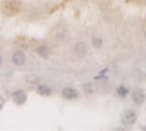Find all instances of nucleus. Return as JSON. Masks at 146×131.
Segmentation results:
<instances>
[{"label": "nucleus", "instance_id": "1", "mask_svg": "<svg viewBox=\"0 0 146 131\" xmlns=\"http://www.w3.org/2000/svg\"><path fill=\"white\" fill-rule=\"evenodd\" d=\"M137 122V112L135 109H126L121 115V124L123 127H133Z\"/></svg>", "mask_w": 146, "mask_h": 131}, {"label": "nucleus", "instance_id": "2", "mask_svg": "<svg viewBox=\"0 0 146 131\" xmlns=\"http://www.w3.org/2000/svg\"><path fill=\"white\" fill-rule=\"evenodd\" d=\"M130 98H131V101H133L135 105H143L145 101H146V93H145L143 89L137 88V89L130 92Z\"/></svg>", "mask_w": 146, "mask_h": 131}, {"label": "nucleus", "instance_id": "3", "mask_svg": "<svg viewBox=\"0 0 146 131\" xmlns=\"http://www.w3.org/2000/svg\"><path fill=\"white\" fill-rule=\"evenodd\" d=\"M79 96H80V92L78 89H75V88L67 86V88H64L62 90V98L66 99V101H76Z\"/></svg>", "mask_w": 146, "mask_h": 131}, {"label": "nucleus", "instance_id": "4", "mask_svg": "<svg viewBox=\"0 0 146 131\" xmlns=\"http://www.w3.org/2000/svg\"><path fill=\"white\" fill-rule=\"evenodd\" d=\"M12 63H13L15 66H18V67L25 66V63H27V54L23 53L22 50L13 51V54H12Z\"/></svg>", "mask_w": 146, "mask_h": 131}, {"label": "nucleus", "instance_id": "5", "mask_svg": "<svg viewBox=\"0 0 146 131\" xmlns=\"http://www.w3.org/2000/svg\"><path fill=\"white\" fill-rule=\"evenodd\" d=\"M73 51H75V54H76V57H79V58H85L88 55V53H89V50H88V44H85V42H76L75 44V48H73Z\"/></svg>", "mask_w": 146, "mask_h": 131}, {"label": "nucleus", "instance_id": "6", "mask_svg": "<svg viewBox=\"0 0 146 131\" xmlns=\"http://www.w3.org/2000/svg\"><path fill=\"white\" fill-rule=\"evenodd\" d=\"M12 99H13V102L16 105H23V103H27L28 95H27L25 90H16V92H13V95H12Z\"/></svg>", "mask_w": 146, "mask_h": 131}, {"label": "nucleus", "instance_id": "7", "mask_svg": "<svg viewBox=\"0 0 146 131\" xmlns=\"http://www.w3.org/2000/svg\"><path fill=\"white\" fill-rule=\"evenodd\" d=\"M35 89H36V92H38L41 96H51L53 95V89L48 85H45V83H38V86H36Z\"/></svg>", "mask_w": 146, "mask_h": 131}, {"label": "nucleus", "instance_id": "8", "mask_svg": "<svg viewBox=\"0 0 146 131\" xmlns=\"http://www.w3.org/2000/svg\"><path fill=\"white\" fill-rule=\"evenodd\" d=\"M102 45H104L102 37H100V35H92V37H91V47H92V48L100 50V48H102Z\"/></svg>", "mask_w": 146, "mask_h": 131}, {"label": "nucleus", "instance_id": "9", "mask_svg": "<svg viewBox=\"0 0 146 131\" xmlns=\"http://www.w3.org/2000/svg\"><path fill=\"white\" fill-rule=\"evenodd\" d=\"M36 53H38V55L41 58H48L51 55V48L48 45H40L38 48H36Z\"/></svg>", "mask_w": 146, "mask_h": 131}, {"label": "nucleus", "instance_id": "10", "mask_svg": "<svg viewBox=\"0 0 146 131\" xmlns=\"http://www.w3.org/2000/svg\"><path fill=\"white\" fill-rule=\"evenodd\" d=\"M115 93H117V96L118 98H127L129 95H130V90H129V88L127 86H123V85H120V86H117V89H115Z\"/></svg>", "mask_w": 146, "mask_h": 131}, {"label": "nucleus", "instance_id": "11", "mask_svg": "<svg viewBox=\"0 0 146 131\" xmlns=\"http://www.w3.org/2000/svg\"><path fill=\"white\" fill-rule=\"evenodd\" d=\"M96 89H98V88H96V85L94 82H89V83H85V85H83V92L86 95H94L96 92Z\"/></svg>", "mask_w": 146, "mask_h": 131}, {"label": "nucleus", "instance_id": "12", "mask_svg": "<svg viewBox=\"0 0 146 131\" xmlns=\"http://www.w3.org/2000/svg\"><path fill=\"white\" fill-rule=\"evenodd\" d=\"M38 82H40V79H38V77H35V76H29V77H27V83H28V85L38 86V85H36Z\"/></svg>", "mask_w": 146, "mask_h": 131}, {"label": "nucleus", "instance_id": "13", "mask_svg": "<svg viewBox=\"0 0 146 131\" xmlns=\"http://www.w3.org/2000/svg\"><path fill=\"white\" fill-rule=\"evenodd\" d=\"M3 105H5V99H3V96H0V109H2Z\"/></svg>", "mask_w": 146, "mask_h": 131}, {"label": "nucleus", "instance_id": "14", "mask_svg": "<svg viewBox=\"0 0 146 131\" xmlns=\"http://www.w3.org/2000/svg\"><path fill=\"white\" fill-rule=\"evenodd\" d=\"M143 35H145V39H146V28H145V32H143Z\"/></svg>", "mask_w": 146, "mask_h": 131}, {"label": "nucleus", "instance_id": "15", "mask_svg": "<svg viewBox=\"0 0 146 131\" xmlns=\"http://www.w3.org/2000/svg\"><path fill=\"white\" fill-rule=\"evenodd\" d=\"M142 130H143V131H146V125H143V127H142Z\"/></svg>", "mask_w": 146, "mask_h": 131}, {"label": "nucleus", "instance_id": "16", "mask_svg": "<svg viewBox=\"0 0 146 131\" xmlns=\"http://www.w3.org/2000/svg\"><path fill=\"white\" fill-rule=\"evenodd\" d=\"M0 64H2V57H0Z\"/></svg>", "mask_w": 146, "mask_h": 131}]
</instances>
